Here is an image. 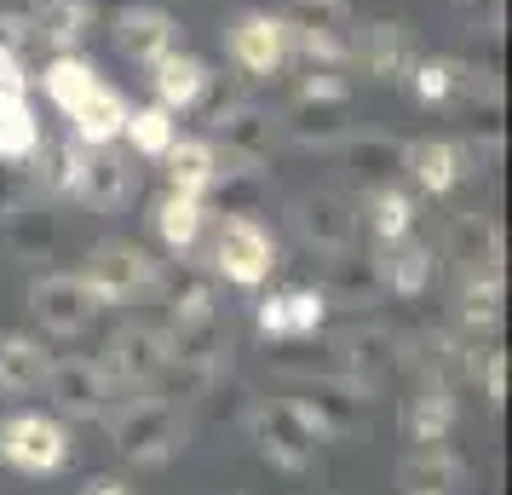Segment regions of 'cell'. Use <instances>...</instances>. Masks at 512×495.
Instances as JSON below:
<instances>
[{"instance_id":"27","label":"cell","mask_w":512,"mask_h":495,"mask_svg":"<svg viewBox=\"0 0 512 495\" xmlns=\"http://www.w3.org/2000/svg\"><path fill=\"white\" fill-rule=\"evenodd\" d=\"M121 139L133 144L139 156L162 162L167 150H173V139H179V116L162 110V104H139V110H127V121H121Z\"/></svg>"},{"instance_id":"3","label":"cell","mask_w":512,"mask_h":495,"mask_svg":"<svg viewBox=\"0 0 512 495\" xmlns=\"http://www.w3.org/2000/svg\"><path fill=\"white\" fill-rule=\"evenodd\" d=\"M248 432H254L259 455H265L271 467H282V472H305L311 467V455H317V444H323L317 426L305 421L300 398L271 403V409H254V415H248Z\"/></svg>"},{"instance_id":"41","label":"cell","mask_w":512,"mask_h":495,"mask_svg":"<svg viewBox=\"0 0 512 495\" xmlns=\"http://www.w3.org/2000/svg\"><path fill=\"white\" fill-rule=\"evenodd\" d=\"M24 162H0V213L24 208Z\"/></svg>"},{"instance_id":"16","label":"cell","mask_w":512,"mask_h":495,"mask_svg":"<svg viewBox=\"0 0 512 495\" xmlns=\"http://www.w3.org/2000/svg\"><path fill=\"white\" fill-rule=\"evenodd\" d=\"M121 121H127V98H121L116 87H104V81H98L93 93L70 110V139L87 144V150H98V144H116L121 139Z\"/></svg>"},{"instance_id":"31","label":"cell","mask_w":512,"mask_h":495,"mask_svg":"<svg viewBox=\"0 0 512 495\" xmlns=\"http://www.w3.org/2000/svg\"><path fill=\"white\" fill-rule=\"evenodd\" d=\"M41 121L29 110V98H0V162H35L41 150Z\"/></svg>"},{"instance_id":"37","label":"cell","mask_w":512,"mask_h":495,"mask_svg":"<svg viewBox=\"0 0 512 495\" xmlns=\"http://www.w3.org/2000/svg\"><path fill=\"white\" fill-rule=\"evenodd\" d=\"M403 162H409V150H403L397 139H363V144H351V167H357V173H363L374 190L392 185V173H397Z\"/></svg>"},{"instance_id":"9","label":"cell","mask_w":512,"mask_h":495,"mask_svg":"<svg viewBox=\"0 0 512 495\" xmlns=\"http://www.w3.org/2000/svg\"><path fill=\"white\" fill-rule=\"evenodd\" d=\"M47 398L64 409V415H104V398H110V380H104V369L98 363H87V357H52V369H47Z\"/></svg>"},{"instance_id":"17","label":"cell","mask_w":512,"mask_h":495,"mask_svg":"<svg viewBox=\"0 0 512 495\" xmlns=\"http://www.w3.org/2000/svg\"><path fill=\"white\" fill-rule=\"evenodd\" d=\"M116 41L127 58H139L144 70L150 64H162L167 52H179V24L167 18V12H121V24H116Z\"/></svg>"},{"instance_id":"36","label":"cell","mask_w":512,"mask_h":495,"mask_svg":"<svg viewBox=\"0 0 512 495\" xmlns=\"http://www.w3.org/2000/svg\"><path fill=\"white\" fill-rule=\"evenodd\" d=\"M415 202H409V190H397V185H380L374 190V202H369V231L380 236V242H403V236L415 231Z\"/></svg>"},{"instance_id":"18","label":"cell","mask_w":512,"mask_h":495,"mask_svg":"<svg viewBox=\"0 0 512 495\" xmlns=\"http://www.w3.org/2000/svg\"><path fill=\"white\" fill-rule=\"evenodd\" d=\"M294 225H300V236L311 248L340 254V248H351V236H357V213L340 196H305L300 208H294Z\"/></svg>"},{"instance_id":"34","label":"cell","mask_w":512,"mask_h":495,"mask_svg":"<svg viewBox=\"0 0 512 495\" xmlns=\"http://www.w3.org/2000/svg\"><path fill=\"white\" fill-rule=\"evenodd\" d=\"M277 18L288 24V35H346L351 29L346 0H282Z\"/></svg>"},{"instance_id":"28","label":"cell","mask_w":512,"mask_h":495,"mask_svg":"<svg viewBox=\"0 0 512 495\" xmlns=\"http://www.w3.org/2000/svg\"><path fill=\"white\" fill-rule=\"evenodd\" d=\"M202 196H179V190H167L162 202H156V236H162L173 254H190L196 248V236H202Z\"/></svg>"},{"instance_id":"20","label":"cell","mask_w":512,"mask_h":495,"mask_svg":"<svg viewBox=\"0 0 512 495\" xmlns=\"http://www.w3.org/2000/svg\"><path fill=\"white\" fill-rule=\"evenodd\" d=\"M52 369V352L29 334H0V392L6 398H24V392H41V380Z\"/></svg>"},{"instance_id":"14","label":"cell","mask_w":512,"mask_h":495,"mask_svg":"<svg viewBox=\"0 0 512 495\" xmlns=\"http://www.w3.org/2000/svg\"><path fill=\"white\" fill-rule=\"evenodd\" d=\"M127 196H133V167L121 162L110 144L87 150V167H81V190H75V202H87V208H98V213H116Z\"/></svg>"},{"instance_id":"22","label":"cell","mask_w":512,"mask_h":495,"mask_svg":"<svg viewBox=\"0 0 512 495\" xmlns=\"http://www.w3.org/2000/svg\"><path fill=\"white\" fill-rule=\"evenodd\" d=\"M87 24H93V0H41L29 12V35L58 47V52H70L87 35Z\"/></svg>"},{"instance_id":"13","label":"cell","mask_w":512,"mask_h":495,"mask_svg":"<svg viewBox=\"0 0 512 495\" xmlns=\"http://www.w3.org/2000/svg\"><path fill=\"white\" fill-rule=\"evenodd\" d=\"M323 317H328L323 288H288V294L259 300V329L271 340H305V334L323 329Z\"/></svg>"},{"instance_id":"4","label":"cell","mask_w":512,"mask_h":495,"mask_svg":"<svg viewBox=\"0 0 512 495\" xmlns=\"http://www.w3.org/2000/svg\"><path fill=\"white\" fill-rule=\"evenodd\" d=\"M0 461L12 472H58L70 461V432L52 421V415H6L0 421Z\"/></svg>"},{"instance_id":"7","label":"cell","mask_w":512,"mask_h":495,"mask_svg":"<svg viewBox=\"0 0 512 495\" xmlns=\"http://www.w3.org/2000/svg\"><path fill=\"white\" fill-rule=\"evenodd\" d=\"M288 58H294V41H288V24H282L277 12H248V18L231 29V64L236 70L271 81V75L288 70Z\"/></svg>"},{"instance_id":"38","label":"cell","mask_w":512,"mask_h":495,"mask_svg":"<svg viewBox=\"0 0 512 495\" xmlns=\"http://www.w3.org/2000/svg\"><path fill=\"white\" fill-rule=\"evenodd\" d=\"M455 81H461V70L443 64V58H420V64H409V87H415L420 104H443V98H455Z\"/></svg>"},{"instance_id":"19","label":"cell","mask_w":512,"mask_h":495,"mask_svg":"<svg viewBox=\"0 0 512 495\" xmlns=\"http://www.w3.org/2000/svg\"><path fill=\"white\" fill-rule=\"evenodd\" d=\"M162 162H167V190H179V196H208L225 173V162L208 139H173Z\"/></svg>"},{"instance_id":"23","label":"cell","mask_w":512,"mask_h":495,"mask_svg":"<svg viewBox=\"0 0 512 495\" xmlns=\"http://www.w3.org/2000/svg\"><path fill=\"white\" fill-rule=\"evenodd\" d=\"M150 283L162 288V300H167V311H173V323L219 311V306H213V277H208V271H196L190 260H173V271H167V277H150Z\"/></svg>"},{"instance_id":"6","label":"cell","mask_w":512,"mask_h":495,"mask_svg":"<svg viewBox=\"0 0 512 495\" xmlns=\"http://www.w3.org/2000/svg\"><path fill=\"white\" fill-rule=\"evenodd\" d=\"M29 311L41 317L47 334L70 340V334H81L98 317V294L81 283V271H52V277H41L29 288Z\"/></svg>"},{"instance_id":"2","label":"cell","mask_w":512,"mask_h":495,"mask_svg":"<svg viewBox=\"0 0 512 495\" xmlns=\"http://www.w3.org/2000/svg\"><path fill=\"white\" fill-rule=\"evenodd\" d=\"M179 444H185V415H179L173 403L139 398V403H127V409L116 415V449L127 455V461H139V467L167 461Z\"/></svg>"},{"instance_id":"21","label":"cell","mask_w":512,"mask_h":495,"mask_svg":"<svg viewBox=\"0 0 512 495\" xmlns=\"http://www.w3.org/2000/svg\"><path fill=\"white\" fill-rule=\"evenodd\" d=\"M409 173L420 179V190H432V196H449V190L461 185L466 173V150L455 139H420L415 150H409Z\"/></svg>"},{"instance_id":"11","label":"cell","mask_w":512,"mask_h":495,"mask_svg":"<svg viewBox=\"0 0 512 495\" xmlns=\"http://www.w3.org/2000/svg\"><path fill=\"white\" fill-rule=\"evenodd\" d=\"M397 495H461V455L443 438L415 444L397 467Z\"/></svg>"},{"instance_id":"1","label":"cell","mask_w":512,"mask_h":495,"mask_svg":"<svg viewBox=\"0 0 512 495\" xmlns=\"http://www.w3.org/2000/svg\"><path fill=\"white\" fill-rule=\"evenodd\" d=\"M213 271L236 288H259L271 271H277V242L259 225L254 213H231L219 225V242H213Z\"/></svg>"},{"instance_id":"8","label":"cell","mask_w":512,"mask_h":495,"mask_svg":"<svg viewBox=\"0 0 512 495\" xmlns=\"http://www.w3.org/2000/svg\"><path fill=\"white\" fill-rule=\"evenodd\" d=\"M162 363H167V340L156 329H121L116 340H110V352L98 357L110 392H116V386H150Z\"/></svg>"},{"instance_id":"42","label":"cell","mask_w":512,"mask_h":495,"mask_svg":"<svg viewBox=\"0 0 512 495\" xmlns=\"http://www.w3.org/2000/svg\"><path fill=\"white\" fill-rule=\"evenodd\" d=\"M81 495H127V484H121V478H87Z\"/></svg>"},{"instance_id":"30","label":"cell","mask_w":512,"mask_h":495,"mask_svg":"<svg viewBox=\"0 0 512 495\" xmlns=\"http://www.w3.org/2000/svg\"><path fill=\"white\" fill-rule=\"evenodd\" d=\"M461 329L472 340H495V329H501V271H472V283L461 294Z\"/></svg>"},{"instance_id":"35","label":"cell","mask_w":512,"mask_h":495,"mask_svg":"<svg viewBox=\"0 0 512 495\" xmlns=\"http://www.w3.org/2000/svg\"><path fill=\"white\" fill-rule=\"evenodd\" d=\"M403 426H409V438H415V444H426V438H449V426H455V392L432 380V386L409 403Z\"/></svg>"},{"instance_id":"32","label":"cell","mask_w":512,"mask_h":495,"mask_svg":"<svg viewBox=\"0 0 512 495\" xmlns=\"http://www.w3.org/2000/svg\"><path fill=\"white\" fill-rule=\"evenodd\" d=\"M41 87H47V98L64 110V116H70L75 104L98 87V70L87 64V58H75V52H58L47 70H41Z\"/></svg>"},{"instance_id":"10","label":"cell","mask_w":512,"mask_h":495,"mask_svg":"<svg viewBox=\"0 0 512 495\" xmlns=\"http://www.w3.org/2000/svg\"><path fill=\"white\" fill-rule=\"evenodd\" d=\"M305 421L317 426V438H346V432H357L363 426V415H369V392L363 386H351V380H317L311 386V398H300Z\"/></svg>"},{"instance_id":"39","label":"cell","mask_w":512,"mask_h":495,"mask_svg":"<svg viewBox=\"0 0 512 495\" xmlns=\"http://www.w3.org/2000/svg\"><path fill=\"white\" fill-rule=\"evenodd\" d=\"M12 248L24 254V260H41L52 248V219L35 208H12Z\"/></svg>"},{"instance_id":"33","label":"cell","mask_w":512,"mask_h":495,"mask_svg":"<svg viewBox=\"0 0 512 495\" xmlns=\"http://www.w3.org/2000/svg\"><path fill=\"white\" fill-rule=\"evenodd\" d=\"M357 52H363L369 75H380V81H397V75H409V64H415V52H409V41H403L397 24H374L369 35L357 41Z\"/></svg>"},{"instance_id":"12","label":"cell","mask_w":512,"mask_h":495,"mask_svg":"<svg viewBox=\"0 0 512 495\" xmlns=\"http://www.w3.org/2000/svg\"><path fill=\"white\" fill-rule=\"evenodd\" d=\"M150 87H156V104L162 110H173V116H185V110H196L202 98H208L213 87V70L196 58V52H167L162 64H150Z\"/></svg>"},{"instance_id":"40","label":"cell","mask_w":512,"mask_h":495,"mask_svg":"<svg viewBox=\"0 0 512 495\" xmlns=\"http://www.w3.org/2000/svg\"><path fill=\"white\" fill-rule=\"evenodd\" d=\"M0 98H29V75H24V58L12 52V41H0Z\"/></svg>"},{"instance_id":"26","label":"cell","mask_w":512,"mask_h":495,"mask_svg":"<svg viewBox=\"0 0 512 495\" xmlns=\"http://www.w3.org/2000/svg\"><path fill=\"white\" fill-rule=\"evenodd\" d=\"M380 283L392 288V294H420V288L432 283V248L415 242V236L386 242V254H380Z\"/></svg>"},{"instance_id":"5","label":"cell","mask_w":512,"mask_h":495,"mask_svg":"<svg viewBox=\"0 0 512 495\" xmlns=\"http://www.w3.org/2000/svg\"><path fill=\"white\" fill-rule=\"evenodd\" d=\"M156 277V260L144 254L139 242H98L87 271H81V283L98 294V306H121V300H133L139 288H150Z\"/></svg>"},{"instance_id":"25","label":"cell","mask_w":512,"mask_h":495,"mask_svg":"<svg viewBox=\"0 0 512 495\" xmlns=\"http://www.w3.org/2000/svg\"><path fill=\"white\" fill-rule=\"evenodd\" d=\"M162 340H167V357H179V363H202V369H219V352H225V323H219V311H208V317H185V323H173Z\"/></svg>"},{"instance_id":"24","label":"cell","mask_w":512,"mask_h":495,"mask_svg":"<svg viewBox=\"0 0 512 495\" xmlns=\"http://www.w3.org/2000/svg\"><path fill=\"white\" fill-rule=\"evenodd\" d=\"M392 369H397V340L386 329H363V334H351L346 340V380L351 386L374 392Z\"/></svg>"},{"instance_id":"15","label":"cell","mask_w":512,"mask_h":495,"mask_svg":"<svg viewBox=\"0 0 512 495\" xmlns=\"http://www.w3.org/2000/svg\"><path fill=\"white\" fill-rule=\"evenodd\" d=\"M213 139L225 144V156L254 167L271 156V121L259 110H248V104H225V110H213Z\"/></svg>"},{"instance_id":"29","label":"cell","mask_w":512,"mask_h":495,"mask_svg":"<svg viewBox=\"0 0 512 495\" xmlns=\"http://www.w3.org/2000/svg\"><path fill=\"white\" fill-rule=\"evenodd\" d=\"M374 288H380V260L340 248V260L328 265V288H323V300H340V306H369Z\"/></svg>"}]
</instances>
